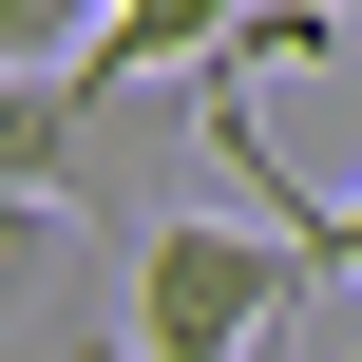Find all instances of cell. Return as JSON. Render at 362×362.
Masks as SVG:
<instances>
[{"mask_svg":"<svg viewBox=\"0 0 362 362\" xmlns=\"http://www.w3.org/2000/svg\"><path fill=\"white\" fill-rule=\"evenodd\" d=\"M305 248L286 229H134V267H115V344L134 362H248L267 325H305Z\"/></svg>","mask_w":362,"mask_h":362,"instance_id":"cell-1","label":"cell"},{"mask_svg":"<svg viewBox=\"0 0 362 362\" xmlns=\"http://www.w3.org/2000/svg\"><path fill=\"white\" fill-rule=\"evenodd\" d=\"M115 95L134 76H95V57H0V191H115Z\"/></svg>","mask_w":362,"mask_h":362,"instance_id":"cell-2","label":"cell"},{"mask_svg":"<svg viewBox=\"0 0 362 362\" xmlns=\"http://www.w3.org/2000/svg\"><path fill=\"white\" fill-rule=\"evenodd\" d=\"M0 362H95V248H76V191H0Z\"/></svg>","mask_w":362,"mask_h":362,"instance_id":"cell-3","label":"cell"},{"mask_svg":"<svg viewBox=\"0 0 362 362\" xmlns=\"http://www.w3.org/2000/svg\"><path fill=\"white\" fill-rule=\"evenodd\" d=\"M229 19H248V0H95V38H76V57H95V76H191Z\"/></svg>","mask_w":362,"mask_h":362,"instance_id":"cell-4","label":"cell"},{"mask_svg":"<svg viewBox=\"0 0 362 362\" xmlns=\"http://www.w3.org/2000/svg\"><path fill=\"white\" fill-rule=\"evenodd\" d=\"M325 57H344V0H248L191 76H325Z\"/></svg>","mask_w":362,"mask_h":362,"instance_id":"cell-5","label":"cell"},{"mask_svg":"<svg viewBox=\"0 0 362 362\" xmlns=\"http://www.w3.org/2000/svg\"><path fill=\"white\" fill-rule=\"evenodd\" d=\"M248 362H286V325H267V344H248Z\"/></svg>","mask_w":362,"mask_h":362,"instance_id":"cell-6","label":"cell"}]
</instances>
